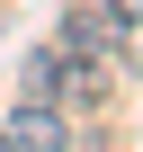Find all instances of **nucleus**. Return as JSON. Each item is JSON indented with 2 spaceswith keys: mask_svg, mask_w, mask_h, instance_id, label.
Returning a JSON list of instances; mask_svg holds the SVG:
<instances>
[{
  "mask_svg": "<svg viewBox=\"0 0 143 152\" xmlns=\"http://www.w3.org/2000/svg\"><path fill=\"white\" fill-rule=\"evenodd\" d=\"M54 45H63L72 63H90V72H116V54H125V18H116V0H72Z\"/></svg>",
  "mask_w": 143,
  "mask_h": 152,
  "instance_id": "1",
  "label": "nucleus"
},
{
  "mask_svg": "<svg viewBox=\"0 0 143 152\" xmlns=\"http://www.w3.org/2000/svg\"><path fill=\"white\" fill-rule=\"evenodd\" d=\"M54 143H72V125H63L54 99H18L0 116V152H54Z\"/></svg>",
  "mask_w": 143,
  "mask_h": 152,
  "instance_id": "2",
  "label": "nucleus"
},
{
  "mask_svg": "<svg viewBox=\"0 0 143 152\" xmlns=\"http://www.w3.org/2000/svg\"><path fill=\"white\" fill-rule=\"evenodd\" d=\"M72 72H81V63H72L63 45H36V54H27V72H18V90H27V99H54V107H63Z\"/></svg>",
  "mask_w": 143,
  "mask_h": 152,
  "instance_id": "3",
  "label": "nucleus"
},
{
  "mask_svg": "<svg viewBox=\"0 0 143 152\" xmlns=\"http://www.w3.org/2000/svg\"><path fill=\"white\" fill-rule=\"evenodd\" d=\"M116 18H125V27H143V0H116Z\"/></svg>",
  "mask_w": 143,
  "mask_h": 152,
  "instance_id": "4",
  "label": "nucleus"
}]
</instances>
